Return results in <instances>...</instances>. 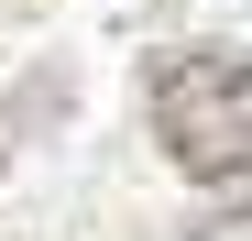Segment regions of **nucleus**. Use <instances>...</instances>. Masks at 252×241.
<instances>
[{
    "label": "nucleus",
    "mask_w": 252,
    "mask_h": 241,
    "mask_svg": "<svg viewBox=\"0 0 252 241\" xmlns=\"http://www.w3.org/2000/svg\"><path fill=\"white\" fill-rule=\"evenodd\" d=\"M154 143L187 176H252V55H176L154 77Z\"/></svg>",
    "instance_id": "f257e3e1"
}]
</instances>
